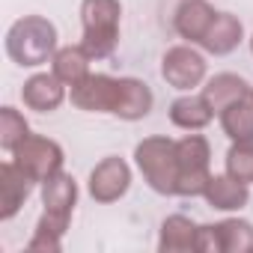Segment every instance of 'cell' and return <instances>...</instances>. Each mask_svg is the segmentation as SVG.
<instances>
[{
  "label": "cell",
  "instance_id": "obj_7",
  "mask_svg": "<svg viewBox=\"0 0 253 253\" xmlns=\"http://www.w3.org/2000/svg\"><path fill=\"white\" fill-rule=\"evenodd\" d=\"M69 101L84 113H113L119 101V78L89 72L69 86Z\"/></svg>",
  "mask_w": 253,
  "mask_h": 253
},
{
  "label": "cell",
  "instance_id": "obj_16",
  "mask_svg": "<svg viewBox=\"0 0 253 253\" xmlns=\"http://www.w3.org/2000/svg\"><path fill=\"white\" fill-rule=\"evenodd\" d=\"M241 39H244V27H241L238 15H232V12H217L214 21H211V27H209V33H206V39H203L200 45H203V51L211 54V57H226V54H232V51L241 45Z\"/></svg>",
  "mask_w": 253,
  "mask_h": 253
},
{
  "label": "cell",
  "instance_id": "obj_3",
  "mask_svg": "<svg viewBox=\"0 0 253 253\" xmlns=\"http://www.w3.org/2000/svg\"><path fill=\"white\" fill-rule=\"evenodd\" d=\"M134 164L143 173V182L161 194V197H176V182H179V155H176V140L170 137H143L134 146Z\"/></svg>",
  "mask_w": 253,
  "mask_h": 253
},
{
  "label": "cell",
  "instance_id": "obj_10",
  "mask_svg": "<svg viewBox=\"0 0 253 253\" xmlns=\"http://www.w3.org/2000/svg\"><path fill=\"white\" fill-rule=\"evenodd\" d=\"M21 101L27 110L36 113H54L63 101H66V84L54 75V72H39L30 75L21 86Z\"/></svg>",
  "mask_w": 253,
  "mask_h": 253
},
{
  "label": "cell",
  "instance_id": "obj_13",
  "mask_svg": "<svg viewBox=\"0 0 253 253\" xmlns=\"http://www.w3.org/2000/svg\"><path fill=\"white\" fill-rule=\"evenodd\" d=\"M203 200L217 211H241L250 203V188L229 173H211Z\"/></svg>",
  "mask_w": 253,
  "mask_h": 253
},
{
  "label": "cell",
  "instance_id": "obj_14",
  "mask_svg": "<svg viewBox=\"0 0 253 253\" xmlns=\"http://www.w3.org/2000/svg\"><path fill=\"white\" fill-rule=\"evenodd\" d=\"M152 104H155V95H152L146 81H140V78H119V101H116L113 116H119L125 122H137V119L152 113Z\"/></svg>",
  "mask_w": 253,
  "mask_h": 253
},
{
  "label": "cell",
  "instance_id": "obj_18",
  "mask_svg": "<svg viewBox=\"0 0 253 253\" xmlns=\"http://www.w3.org/2000/svg\"><path fill=\"white\" fill-rule=\"evenodd\" d=\"M250 84L235 75V72H220L214 78H209L203 84V95L209 98V104L214 107V113H220L223 107H229L232 101H241V98H250Z\"/></svg>",
  "mask_w": 253,
  "mask_h": 253
},
{
  "label": "cell",
  "instance_id": "obj_8",
  "mask_svg": "<svg viewBox=\"0 0 253 253\" xmlns=\"http://www.w3.org/2000/svg\"><path fill=\"white\" fill-rule=\"evenodd\" d=\"M131 188V167L125 164V158L119 155H107L101 158L92 173H89V182H86V191L95 203L107 206V203H116L128 194Z\"/></svg>",
  "mask_w": 253,
  "mask_h": 253
},
{
  "label": "cell",
  "instance_id": "obj_11",
  "mask_svg": "<svg viewBox=\"0 0 253 253\" xmlns=\"http://www.w3.org/2000/svg\"><path fill=\"white\" fill-rule=\"evenodd\" d=\"M214 6L209 0H182L176 15H173V27L176 33L188 42V45H200L214 21Z\"/></svg>",
  "mask_w": 253,
  "mask_h": 253
},
{
  "label": "cell",
  "instance_id": "obj_12",
  "mask_svg": "<svg viewBox=\"0 0 253 253\" xmlns=\"http://www.w3.org/2000/svg\"><path fill=\"white\" fill-rule=\"evenodd\" d=\"M42 206H45L48 214L72 223V214H75V206H78V182H75V176L60 170L57 176L45 179L42 182Z\"/></svg>",
  "mask_w": 253,
  "mask_h": 253
},
{
  "label": "cell",
  "instance_id": "obj_4",
  "mask_svg": "<svg viewBox=\"0 0 253 253\" xmlns=\"http://www.w3.org/2000/svg\"><path fill=\"white\" fill-rule=\"evenodd\" d=\"M179 155V182L176 197H203L211 179V146L203 134H185L176 140Z\"/></svg>",
  "mask_w": 253,
  "mask_h": 253
},
{
  "label": "cell",
  "instance_id": "obj_1",
  "mask_svg": "<svg viewBox=\"0 0 253 253\" xmlns=\"http://www.w3.org/2000/svg\"><path fill=\"white\" fill-rule=\"evenodd\" d=\"M6 54L21 69H36L51 63L57 54V27L42 15L18 18L6 33Z\"/></svg>",
  "mask_w": 253,
  "mask_h": 253
},
{
  "label": "cell",
  "instance_id": "obj_20",
  "mask_svg": "<svg viewBox=\"0 0 253 253\" xmlns=\"http://www.w3.org/2000/svg\"><path fill=\"white\" fill-rule=\"evenodd\" d=\"M220 128L232 143H253V101L241 98L223 107L220 113Z\"/></svg>",
  "mask_w": 253,
  "mask_h": 253
},
{
  "label": "cell",
  "instance_id": "obj_23",
  "mask_svg": "<svg viewBox=\"0 0 253 253\" xmlns=\"http://www.w3.org/2000/svg\"><path fill=\"white\" fill-rule=\"evenodd\" d=\"M27 137H30V122L24 119V113L9 104L0 107V146L12 155Z\"/></svg>",
  "mask_w": 253,
  "mask_h": 253
},
{
  "label": "cell",
  "instance_id": "obj_21",
  "mask_svg": "<svg viewBox=\"0 0 253 253\" xmlns=\"http://www.w3.org/2000/svg\"><path fill=\"white\" fill-rule=\"evenodd\" d=\"M66 229H69L66 220L42 211V217H39V223H36V229H33V235L27 241V250H33V253H60Z\"/></svg>",
  "mask_w": 253,
  "mask_h": 253
},
{
  "label": "cell",
  "instance_id": "obj_5",
  "mask_svg": "<svg viewBox=\"0 0 253 253\" xmlns=\"http://www.w3.org/2000/svg\"><path fill=\"white\" fill-rule=\"evenodd\" d=\"M206 75L209 63L194 45H173L161 57V78L167 81V86L179 92H194L197 86L206 84Z\"/></svg>",
  "mask_w": 253,
  "mask_h": 253
},
{
  "label": "cell",
  "instance_id": "obj_24",
  "mask_svg": "<svg viewBox=\"0 0 253 253\" xmlns=\"http://www.w3.org/2000/svg\"><path fill=\"white\" fill-rule=\"evenodd\" d=\"M226 173L244 185H253V143H232L226 152Z\"/></svg>",
  "mask_w": 253,
  "mask_h": 253
},
{
  "label": "cell",
  "instance_id": "obj_22",
  "mask_svg": "<svg viewBox=\"0 0 253 253\" xmlns=\"http://www.w3.org/2000/svg\"><path fill=\"white\" fill-rule=\"evenodd\" d=\"M223 253H247L253 250V223L244 217H223L217 220Z\"/></svg>",
  "mask_w": 253,
  "mask_h": 253
},
{
  "label": "cell",
  "instance_id": "obj_6",
  "mask_svg": "<svg viewBox=\"0 0 253 253\" xmlns=\"http://www.w3.org/2000/svg\"><path fill=\"white\" fill-rule=\"evenodd\" d=\"M12 161H15L36 185H42L45 179H51V176H57V173L63 170L66 155H63V146H60L57 140L42 137V134H30V137L12 152Z\"/></svg>",
  "mask_w": 253,
  "mask_h": 253
},
{
  "label": "cell",
  "instance_id": "obj_9",
  "mask_svg": "<svg viewBox=\"0 0 253 253\" xmlns=\"http://www.w3.org/2000/svg\"><path fill=\"white\" fill-rule=\"evenodd\" d=\"M33 185L36 182L15 161L0 164V220H12L21 211V206L33 194Z\"/></svg>",
  "mask_w": 253,
  "mask_h": 253
},
{
  "label": "cell",
  "instance_id": "obj_19",
  "mask_svg": "<svg viewBox=\"0 0 253 253\" xmlns=\"http://www.w3.org/2000/svg\"><path fill=\"white\" fill-rule=\"evenodd\" d=\"M89 63H92V57L86 54L84 45H66V48H57V54L51 57V72L66 86H72L89 75Z\"/></svg>",
  "mask_w": 253,
  "mask_h": 253
},
{
  "label": "cell",
  "instance_id": "obj_15",
  "mask_svg": "<svg viewBox=\"0 0 253 253\" xmlns=\"http://www.w3.org/2000/svg\"><path fill=\"white\" fill-rule=\"evenodd\" d=\"M214 116L217 113H214V107L209 104V98L203 92L200 95L185 92V95H179L170 104V122L176 125V128H182V131H203L206 125H211Z\"/></svg>",
  "mask_w": 253,
  "mask_h": 253
},
{
  "label": "cell",
  "instance_id": "obj_27",
  "mask_svg": "<svg viewBox=\"0 0 253 253\" xmlns=\"http://www.w3.org/2000/svg\"><path fill=\"white\" fill-rule=\"evenodd\" d=\"M250 101H253V89H250Z\"/></svg>",
  "mask_w": 253,
  "mask_h": 253
},
{
  "label": "cell",
  "instance_id": "obj_2",
  "mask_svg": "<svg viewBox=\"0 0 253 253\" xmlns=\"http://www.w3.org/2000/svg\"><path fill=\"white\" fill-rule=\"evenodd\" d=\"M122 3L119 0H81V45L92 60H107L119 45Z\"/></svg>",
  "mask_w": 253,
  "mask_h": 253
},
{
  "label": "cell",
  "instance_id": "obj_26",
  "mask_svg": "<svg viewBox=\"0 0 253 253\" xmlns=\"http://www.w3.org/2000/svg\"><path fill=\"white\" fill-rule=\"evenodd\" d=\"M250 51H253V36H250Z\"/></svg>",
  "mask_w": 253,
  "mask_h": 253
},
{
  "label": "cell",
  "instance_id": "obj_17",
  "mask_svg": "<svg viewBox=\"0 0 253 253\" xmlns=\"http://www.w3.org/2000/svg\"><path fill=\"white\" fill-rule=\"evenodd\" d=\"M197 229H200V223H194L188 214L164 217L161 232H158V250L161 253H191V250H197Z\"/></svg>",
  "mask_w": 253,
  "mask_h": 253
},
{
  "label": "cell",
  "instance_id": "obj_25",
  "mask_svg": "<svg viewBox=\"0 0 253 253\" xmlns=\"http://www.w3.org/2000/svg\"><path fill=\"white\" fill-rule=\"evenodd\" d=\"M197 253H223L217 223H200V229H197Z\"/></svg>",
  "mask_w": 253,
  "mask_h": 253
}]
</instances>
